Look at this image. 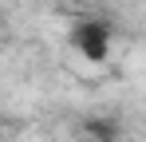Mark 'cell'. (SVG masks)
<instances>
[{
	"instance_id": "1",
	"label": "cell",
	"mask_w": 146,
	"mask_h": 142,
	"mask_svg": "<svg viewBox=\"0 0 146 142\" xmlns=\"http://www.w3.org/2000/svg\"><path fill=\"white\" fill-rule=\"evenodd\" d=\"M111 44H115V28L107 20H79L71 28V47L87 59V63H107L111 55Z\"/></svg>"
},
{
	"instance_id": "2",
	"label": "cell",
	"mask_w": 146,
	"mask_h": 142,
	"mask_svg": "<svg viewBox=\"0 0 146 142\" xmlns=\"http://www.w3.org/2000/svg\"><path fill=\"white\" fill-rule=\"evenodd\" d=\"M79 138L83 142H122V126L115 118H83L79 122Z\"/></svg>"
},
{
	"instance_id": "3",
	"label": "cell",
	"mask_w": 146,
	"mask_h": 142,
	"mask_svg": "<svg viewBox=\"0 0 146 142\" xmlns=\"http://www.w3.org/2000/svg\"><path fill=\"white\" fill-rule=\"evenodd\" d=\"M0 40H4V16H0Z\"/></svg>"
},
{
	"instance_id": "4",
	"label": "cell",
	"mask_w": 146,
	"mask_h": 142,
	"mask_svg": "<svg viewBox=\"0 0 146 142\" xmlns=\"http://www.w3.org/2000/svg\"><path fill=\"white\" fill-rule=\"evenodd\" d=\"M0 142H4V122H0Z\"/></svg>"
}]
</instances>
